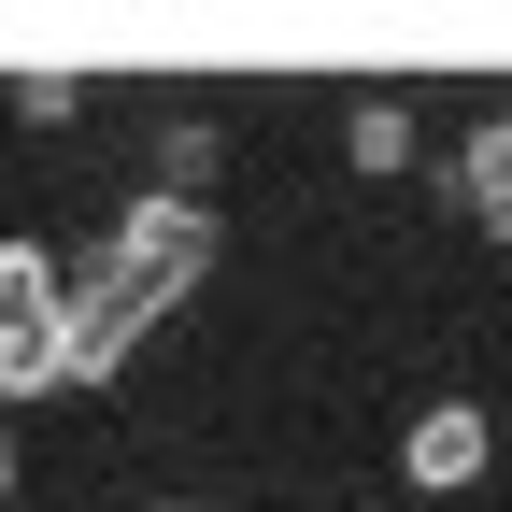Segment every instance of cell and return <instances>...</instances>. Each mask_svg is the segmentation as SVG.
I'll return each mask as SVG.
<instances>
[{
    "mask_svg": "<svg viewBox=\"0 0 512 512\" xmlns=\"http://www.w3.org/2000/svg\"><path fill=\"white\" fill-rule=\"evenodd\" d=\"M484 484H498V399H484V384L413 399V413H399V498L456 512V498H484Z\"/></svg>",
    "mask_w": 512,
    "mask_h": 512,
    "instance_id": "obj_1",
    "label": "cell"
},
{
    "mask_svg": "<svg viewBox=\"0 0 512 512\" xmlns=\"http://www.w3.org/2000/svg\"><path fill=\"white\" fill-rule=\"evenodd\" d=\"M57 313H72L57 242L43 228H0V399H43L57 384Z\"/></svg>",
    "mask_w": 512,
    "mask_h": 512,
    "instance_id": "obj_2",
    "label": "cell"
},
{
    "mask_svg": "<svg viewBox=\"0 0 512 512\" xmlns=\"http://www.w3.org/2000/svg\"><path fill=\"white\" fill-rule=\"evenodd\" d=\"M441 185H456V214L484 228V256H512V100L470 114V143H456V171H441Z\"/></svg>",
    "mask_w": 512,
    "mask_h": 512,
    "instance_id": "obj_3",
    "label": "cell"
},
{
    "mask_svg": "<svg viewBox=\"0 0 512 512\" xmlns=\"http://www.w3.org/2000/svg\"><path fill=\"white\" fill-rule=\"evenodd\" d=\"M342 157H356L370 185H384V171H413V100H356V114H342Z\"/></svg>",
    "mask_w": 512,
    "mask_h": 512,
    "instance_id": "obj_4",
    "label": "cell"
},
{
    "mask_svg": "<svg viewBox=\"0 0 512 512\" xmlns=\"http://www.w3.org/2000/svg\"><path fill=\"white\" fill-rule=\"evenodd\" d=\"M15 128H43V143H57V128H86V86H72V72H43V86H15Z\"/></svg>",
    "mask_w": 512,
    "mask_h": 512,
    "instance_id": "obj_5",
    "label": "cell"
},
{
    "mask_svg": "<svg viewBox=\"0 0 512 512\" xmlns=\"http://www.w3.org/2000/svg\"><path fill=\"white\" fill-rule=\"evenodd\" d=\"M29 498V456H15V399H0V512Z\"/></svg>",
    "mask_w": 512,
    "mask_h": 512,
    "instance_id": "obj_6",
    "label": "cell"
},
{
    "mask_svg": "<svg viewBox=\"0 0 512 512\" xmlns=\"http://www.w3.org/2000/svg\"><path fill=\"white\" fill-rule=\"evenodd\" d=\"M157 512H214V498H157Z\"/></svg>",
    "mask_w": 512,
    "mask_h": 512,
    "instance_id": "obj_7",
    "label": "cell"
}]
</instances>
